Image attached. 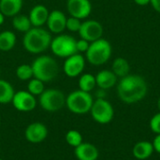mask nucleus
<instances>
[{
    "instance_id": "obj_1",
    "label": "nucleus",
    "mask_w": 160,
    "mask_h": 160,
    "mask_svg": "<svg viewBox=\"0 0 160 160\" xmlns=\"http://www.w3.org/2000/svg\"><path fill=\"white\" fill-rule=\"evenodd\" d=\"M148 85L143 77L128 74L121 78L117 83V95L126 104H135L142 101L147 95Z\"/></svg>"
},
{
    "instance_id": "obj_2",
    "label": "nucleus",
    "mask_w": 160,
    "mask_h": 160,
    "mask_svg": "<svg viewBox=\"0 0 160 160\" xmlns=\"http://www.w3.org/2000/svg\"><path fill=\"white\" fill-rule=\"evenodd\" d=\"M51 32L42 27H32L24 33L22 38V45L26 52L32 54H39L44 52L51 46Z\"/></svg>"
},
{
    "instance_id": "obj_3",
    "label": "nucleus",
    "mask_w": 160,
    "mask_h": 160,
    "mask_svg": "<svg viewBox=\"0 0 160 160\" xmlns=\"http://www.w3.org/2000/svg\"><path fill=\"white\" fill-rule=\"evenodd\" d=\"M34 78H37L43 82H52L56 78L59 72L58 63L50 55L38 56L31 65Z\"/></svg>"
},
{
    "instance_id": "obj_4",
    "label": "nucleus",
    "mask_w": 160,
    "mask_h": 160,
    "mask_svg": "<svg viewBox=\"0 0 160 160\" xmlns=\"http://www.w3.org/2000/svg\"><path fill=\"white\" fill-rule=\"evenodd\" d=\"M112 53V48L111 43L101 38L90 42V46L85 52V59L93 66H102L110 60Z\"/></svg>"
},
{
    "instance_id": "obj_5",
    "label": "nucleus",
    "mask_w": 160,
    "mask_h": 160,
    "mask_svg": "<svg viewBox=\"0 0 160 160\" xmlns=\"http://www.w3.org/2000/svg\"><path fill=\"white\" fill-rule=\"evenodd\" d=\"M94 102L93 96L80 89L72 91L66 97V106L69 112L75 114H85L90 112Z\"/></svg>"
},
{
    "instance_id": "obj_6",
    "label": "nucleus",
    "mask_w": 160,
    "mask_h": 160,
    "mask_svg": "<svg viewBox=\"0 0 160 160\" xmlns=\"http://www.w3.org/2000/svg\"><path fill=\"white\" fill-rule=\"evenodd\" d=\"M39 106L46 112H55L66 106V96L58 89H45L38 98Z\"/></svg>"
},
{
    "instance_id": "obj_7",
    "label": "nucleus",
    "mask_w": 160,
    "mask_h": 160,
    "mask_svg": "<svg viewBox=\"0 0 160 160\" xmlns=\"http://www.w3.org/2000/svg\"><path fill=\"white\" fill-rule=\"evenodd\" d=\"M75 38L67 34H59L52 39L51 50L52 53L61 58H67L77 52Z\"/></svg>"
},
{
    "instance_id": "obj_8",
    "label": "nucleus",
    "mask_w": 160,
    "mask_h": 160,
    "mask_svg": "<svg viewBox=\"0 0 160 160\" xmlns=\"http://www.w3.org/2000/svg\"><path fill=\"white\" fill-rule=\"evenodd\" d=\"M90 113L95 122L100 125H107L113 119L114 109L106 98H97L93 102Z\"/></svg>"
},
{
    "instance_id": "obj_9",
    "label": "nucleus",
    "mask_w": 160,
    "mask_h": 160,
    "mask_svg": "<svg viewBox=\"0 0 160 160\" xmlns=\"http://www.w3.org/2000/svg\"><path fill=\"white\" fill-rule=\"evenodd\" d=\"M86 59L82 53H75L65 58L63 64V71L68 78H76L81 76L85 68Z\"/></svg>"
},
{
    "instance_id": "obj_10",
    "label": "nucleus",
    "mask_w": 160,
    "mask_h": 160,
    "mask_svg": "<svg viewBox=\"0 0 160 160\" xmlns=\"http://www.w3.org/2000/svg\"><path fill=\"white\" fill-rule=\"evenodd\" d=\"M11 103L17 111L22 112H28L34 111L38 104L36 97L30 94L27 90H21L15 92Z\"/></svg>"
},
{
    "instance_id": "obj_11",
    "label": "nucleus",
    "mask_w": 160,
    "mask_h": 160,
    "mask_svg": "<svg viewBox=\"0 0 160 160\" xmlns=\"http://www.w3.org/2000/svg\"><path fill=\"white\" fill-rule=\"evenodd\" d=\"M78 33L81 38H83L89 42H93L102 38L103 26L98 21L86 20L82 22V25Z\"/></svg>"
},
{
    "instance_id": "obj_12",
    "label": "nucleus",
    "mask_w": 160,
    "mask_h": 160,
    "mask_svg": "<svg viewBox=\"0 0 160 160\" xmlns=\"http://www.w3.org/2000/svg\"><path fill=\"white\" fill-rule=\"evenodd\" d=\"M67 9L71 17L83 20L91 14L92 4L90 0H68Z\"/></svg>"
},
{
    "instance_id": "obj_13",
    "label": "nucleus",
    "mask_w": 160,
    "mask_h": 160,
    "mask_svg": "<svg viewBox=\"0 0 160 160\" xmlns=\"http://www.w3.org/2000/svg\"><path fill=\"white\" fill-rule=\"evenodd\" d=\"M48 128L41 122H34L27 126L24 131V137L31 143H40L47 139Z\"/></svg>"
},
{
    "instance_id": "obj_14",
    "label": "nucleus",
    "mask_w": 160,
    "mask_h": 160,
    "mask_svg": "<svg viewBox=\"0 0 160 160\" xmlns=\"http://www.w3.org/2000/svg\"><path fill=\"white\" fill-rule=\"evenodd\" d=\"M67 16L66 14L59 10L54 9L49 13L48 20H47V27L48 30L52 33L59 35L66 30V23H67Z\"/></svg>"
},
{
    "instance_id": "obj_15",
    "label": "nucleus",
    "mask_w": 160,
    "mask_h": 160,
    "mask_svg": "<svg viewBox=\"0 0 160 160\" xmlns=\"http://www.w3.org/2000/svg\"><path fill=\"white\" fill-rule=\"evenodd\" d=\"M74 154L78 160H98L99 157L98 149L90 142H82L74 148Z\"/></svg>"
},
{
    "instance_id": "obj_16",
    "label": "nucleus",
    "mask_w": 160,
    "mask_h": 160,
    "mask_svg": "<svg viewBox=\"0 0 160 160\" xmlns=\"http://www.w3.org/2000/svg\"><path fill=\"white\" fill-rule=\"evenodd\" d=\"M50 11L44 5L34 6L29 12V20L33 27H41L46 24Z\"/></svg>"
},
{
    "instance_id": "obj_17",
    "label": "nucleus",
    "mask_w": 160,
    "mask_h": 160,
    "mask_svg": "<svg viewBox=\"0 0 160 160\" xmlns=\"http://www.w3.org/2000/svg\"><path fill=\"white\" fill-rule=\"evenodd\" d=\"M97 86L100 89L108 90L117 83V76L109 69H102L96 75Z\"/></svg>"
},
{
    "instance_id": "obj_18",
    "label": "nucleus",
    "mask_w": 160,
    "mask_h": 160,
    "mask_svg": "<svg viewBox=\"0 0 160 160\" xmlns=\"http://www.w3.org/2000/svg\"><path fill=\"white\" fill-rule=\"evenodd\" d=\"M23 6V0H0V11L5 17L18 15Z\"/></svg>"
},
{
    "instance_id": "obj_19",
    "label": "nucleus",
    "mask_w": 160,
    "mask_h": 160,
    "mask_svg": "<svg viewBox=\"0 0 160 160\" xmlns=\"http://www.w3.org/2000/svg\"><path fill=\"white\" fill-rule=\"evenodd\" d=\"M153 143L147 141H141L137 142L132 149V154L135 158L139 160H145L149 158L154 154Z\"/></svg>"
},
{
    "instance_id": "obj_20",
    "label": "nucleus",
    "mask_w": 160,
    "mask_h": 160,
    "mask_svg": "<svg viewBox=\"0 0 160 160\" xmlns=\"http://www.w3.org/2000/svg\"><path fill=\"white\" fill-rule=\"evenodd\" d=\"M17 38L14 32L5 30L0 33V51L8 52L12 50L16 45Z\"/></svg>"
},
{
    "instance_id": "obj_21",
    "label": "nucleus",
    "mask_w": 160,
    "mask_h": 160,
    "mask_svg": "<svg viewBox=\"0 0 160 160\" xmlns=\"http://www.w3.org/2000/svg\"><path fill=\"white\" fill-rule=\"evenodd\" d=\"M112 71L117 76V78H123L129 74L130 65L128 61L124 57H117L113 60L112 65Z\"/></svg>"
},
{
    "instance_id": "obj_22",
    "label": "nucleus",
    "mask_w": 160,
    "mask_h": 160,
    "mask_svg": "<svg viewBox=\"0 0 160 160\" xmlns=\"http://www.w3.org/2000/svg\"><path fill=\"white\" fill-rule=\"evenodd\" d=\"M14 94L12 84L4 79H0V104L11 103Z\"/></svg>"
},
{
    "instance_id": "obj_23",
    "label": "nucleus",
    "mask_w": 160,
    "mask_h": 160,
    "mask_svg": "<svg viewBox=\"0 0 160 160\" xmlns=\"http://www.w3.org/2000/svg\"><path fill=\"white\" fill-rule=\"evenodd\" d=\"M12 27L21 33H26L32 28L29 17L24 14H18L12 18Z\"/></svg>"
},
{
    "instance_id": "obj_24",
    "label": "nucleus",
    "mask_w": 160,
    "mask_h": 160,
    "mask_svg": "<svg viewBox=\"0 0 160 160\" xmlns=\"http://www.w3.org/2000/svg\"><path fill=\"white\" fill-rule=\"evenodd\" d=\"M78 84L80 90L90 93L97 86L96 76H94L91 73H83L80 76Z\"/></svg>"
},
{
    "instance_id": "obj_25",
    "label": "nucleus",
    "mask_w": 160,
    "mask_h": 160,
    "mask_svg": "<svg viewBox=\"0 0 160 160\" xmlns=\"http://www.w3.org/2000/svg\"><path fill=\"white\" fill-rule=\"evenodd\" d=\"M45 90V82L42 81L37 79V78H32L31 80L28 81L27 83V91L32 94L33 96H40Z\"/></svg>"
},
{
    "instance_id": "obj_26",
    "label": "nucleus",
    "mask_w": 160,
    "mask_h": 160,
    "mask_svg": "<svg viewBox=\"0 0 160 160\" xmlns=\"http://www.w3.org/2000/svg\"><path fill=\"white\" fill-rule=\"evenodd\" d=\"M15 73L17 78L21 81H29L32 78H34L32 67L31 65L28 64H22L18 66Z\"/></svg>"
},
{
    "instance_id": "obj_27",
    "label": "nucleus",
    "mask_w": 160,
    "mask_h": 160,
    "mask_svg": "<svg viewBox=\"0 0 160 160\" xmlns=\"http://www.w3.org/2000/svg\"><path fill=\"white\" fill-rule=\"evenodd\" d=\"M65 139H66L67 143L69 146L74 147V148L79 146L82 142H83L82 135L78 130H75V129H71V130L68 131Z\"/></svg>"
},
{
    "instance_id": "obj_28",
    "label": "nucleus",
    "mask_w": 160,
    "mask_h": 160,
    "mask_svg": "<svg viewBox=\"0 0 160 160\" xmlns=\"http://www.w3.org/2000/svg\"><path fill=\"white\" fill-rule=\"evenodd\" d=\"M82 25V22L80 19L75 18V17H68L67 19V23H66V29H68L70 32H79L80 28Z\"/></svg>"
},
{
    "instance_id": "obj_29",
    "label": "nucleus",
    "mask_w": 160,
    "mask_h": 160,
    "mask_svg": "<svg viewBox=\"0 0 160 160\" xmlns=\"http://www.w3.org/2000/svg\"><path fill=\"white\" fill-rule=\"evenodd\" d=\"M149 127H150V129L153 133H155L156 135L160 134V112L156 113L150 119Z\"/></svg>"
},
{
    "instance_id": "obj_30",
    "label": "nucleus",
    "mask_w": 160,
    "mask_h": 160,
    "mask_svg": "<svg viewBox=\"0 0 160 160\" xmlns=\"http://www.w3.org/2000/svg\"><path fill=\"white\" fill-rule=\"evenodd\" d=\"M89 46H90V42L83 38H80L76 41V49H77L78 53H82V52L85 53L87 52Z\"/></svg>"
},
{
    "instance_id": "obj_31",
    "label": "nucleus",
    "mask_w": 160,
    "mask_h": 160,
    "mask_svg": "<svg viewBox=\"0 0 160 160\" xmlns=\"http://www.w3.org/2000/svg\"><path fill=\"white\" fill-rule=\"evenodd\" d=\"M153 146H154V150L155 152L160 154V134H158L156 135L154 141H153Z\"/></svg>"
},
{
    "instance_id": "obj_32",
    "label": "nucleus",
    "mask_w": 160,
    "mask_h": 160,
    "mask_svg": "<svg viewBox=\"0 0 160 160\" xmlns=\"http://www.w3.org/2000/svg\"><path fill=\"white\" fill-rule=\"evenodd\" d=\"M150 4L157 12L160 13V0H150Z\"/></svg>"
},
{
    "instance_id": "obj_33",
    "label": "nucleus",
    "mask_w": 160,
    "mask_h": 160,
    "mask_svg": "<svg viewBox=\"0 0 160 160\" xmlns=\"http://www.w3.org/2000/svg\"><path fill=\"white\" fill-rule=\"evenodd\" d=\"M96 97H97V98H105V97H106V90L98 88V90L96 92Z\"/></svg>"
},
{
    "instance_id": "obj_34",
    "label": "nucleus",
    "mask_w": 160,
    "mask_h": 160,
    "mask_svg": "<svg viewBox=\"0 0 160 160\" xmlns=\"http://www.w3.org/2000/svg\"><path fill=\"white\" fill-rule=\"evenodd\" d=\"M138 6H147L150 4V0H134Z\"/></svg>"
},
{
    "instance_id": "obj_35",
    "label": "nucleus",
    "mask_w": 160,
    "mask_h": 160,
    "mask_svg": "<svg viewBox=\"0 0 160 160\" xmlns=\"http://www.w3.org/2000/svg\"><path fill=\"white\" fill-rule=\"evenodd\" d=\"M5 22V16L3 15V13L0 11V25H2Z\"/></svg>"
},
{
    "instance_id": "obj_36",
    "label": "nucleus",
    "mask_w": 160,
    "mask_h": 160,
    "mask_svg": "<svg viewBox=\"0 0 160 160\" xmlns=\"http://www.w3.org/2000/svg\"><path fill=\"white\" fill-rule=\"evenodd\" d=\"M158 111L160 112V97L158 98Z\"/></svg>"
},
{
    "instance_id": "obj_37",
    "label": "nucleus",
    "mask_w": 160,
    "mask_h": 160,
    "mask_svg": "<svg viewBox=\"0 0 160 160\" xmlns=\"http://www.w3.org/2000/svg\"><path fill=\"white\" fill-rule=\"evenodd\" d=\"M0 125H1V117H0Z\"/></svg>"
},
{
    "instance_id": "obj_38",
    "label": "nucleus",
    "mask_w": 160,
    "mask_h": 160,
    "mask_svg": "<svg viewBox=\"0 0 160 160\" xmlns=\"http://www.w3.org/2000/svg\"><path fill=\"white\" fill-rule=\"evenodd\" d=\"M0 160H4V159H2V158H0Z\"/></svg>"
}]
</instances>
